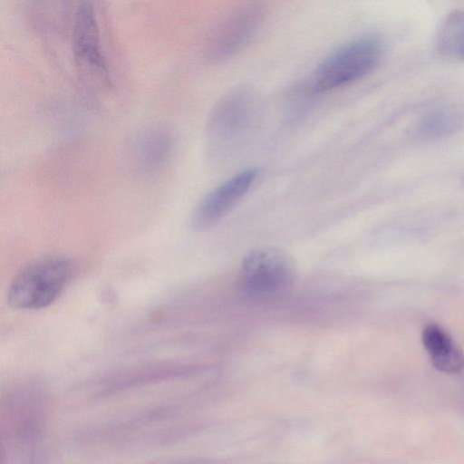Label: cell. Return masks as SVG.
<instances>
[{
  "mask_svg": "<svg viewBox=\"0 0 464 464\" xmlns=\"http://www.w3.org/2000/svg\"><path fill=\"white\" fill-rule=\"evenodd\" d=\"M265 15L266 8L259 2L245 3L231 10L210 37L208 56L221 61L238 53L256 35Z\"/></svg>",
  "mask_w": 464,
  "mask_h": 464,
  "instance_id": "obj_6",
  "label": "cell"
},
{
  "mask_svg": "<svg viewBox=\"0 0 464 464\" xmlns=\"http://www.w3.org/2000/svg\"><path fill=\"white\" fill-rule=\"evenodd\" d=\"M295 265L284 250L262 247L250 251L242 260L239 285L251 297H264L290 286L295 278Z\"/></svg>",
  "mask_w": 464,
  "mask_h": 464,
  "instance_id": "obj_4",
  "label": "cell"
},
{
  "mask_svg": "<svg viewBox=\"0 0 464 464\" xmlns=\"http://www.w3.org/2000/svg\"><path fill=\"white\" fill-rule=\"evenodd\" d=\"M173 150L170 133L160 127L142 130L133 143V156L138 169L147 175H155L165 169Z\"/></svg>",
  "mask_w": 464,
  "mask_h": 464,
  "instance_id": "obj_8",
  "label": "cell"
},
{
  "mask_svg": "<svg viewBox=\"0 0 464 464\" xmlns=\"http://www.w3.org/2000/svg\"><path fill=\"white\" fill-rule=\"evenodd\" d=\"M421 343L439 372L457 374L464 369V353L450 334L438 324H428L421 332Z\"/></svg>",
  "mask_w": 464,
  "mask_h": 464,
  "instance_id": "obj_9",
  "label": "cell"
},
{
  "mask_svg": "<svg viewBox=\"0 0 464 464\" xmlns=\"http://www.w3.org/2000/svg\"><path fill=\"white\" fill-rule=\"evenodd\" d=\"M71 273L72 266L66 259L51 257L37 261L14 277L8 289V304L22 310L44 308L62 293Z\"/></svg>",
  "mask_w": 464,
  "mask_h": 464,
  "instance_id": "obj_3",
  "label": "cell"
},
{
  "mask_svg": "<svg viewBox=\"0 0 464 464\" xmlns=\"http://www.w3.org/2000/svg\"><path fill=\"white\" fill-rule=\"evenodd\" d=\"M382 53V43L374 34L356 38L333 52L312 72L307 87L320 93L359 80L371 72Z\"/></svg>",
  "mask_w": 464,
  "mask_h": 464,
  "instance_id": "obj_2",
  "label": "cell"
},
{
  "mask_svg": "<svg viewBox=\"0 0 464 464\" xmlns=\"http://www.w3.org/2000/svg\"><path fill=\"white\" fill-rule=\"evenodd\" d=\"M257 99L247 89L224 96L213 108L206 128V145L211 160H224L244 142L257 116Z\"/></svg>",
  "mask_w": 464,
  "mask_h": 464,
  "instance_id": "obj_1",
  "label": "cell"
},
{
  "mask_svg": "<svg viewBox=\"0 0 464 464\" xmlns=\"http://www.w3.org/2000/svg\"><path fill=\"white\" fill-rule=\"evenodd\" d=\"M462 122L459 110L442 105L425 112L416 125V134L421 139H437L456 131Z\"/></svg>",
  "mask_w": 464,
  "mask_h": 464,
  "instance_id": "obj_11",
  "label": "cell"
},
{
  "mask_svg": "<svg viewBox=\"0 0 464 464\" xmlns=\"http://www.w3.org/2000/svg\"><path fill=\"white\" fill-rule=\"evenodd\" d=\"M435 43L442 57L464 62V10H454L443 19Z\"/></svg>",
  "mask_w": 464,
  "mask_h": 464,
  "instance_id": "obj_10",
  "label": "cell"
},
{
  "mask_svg": "<svg viewBox=\"0 0 464 464\" xmlns=\"http://www.w3.org/2000/svg\"><path fill=\"white\" fill-rule=\"evenodd\" d=\"M72 44L81 79L92 86L106 84L108 67L102 50L96 12L91 2H82L76 9Z\"/></svg>",
  "mask_w": 464,
  "mask_h": 464,
  "instance_id": "obj_5",
  "label": "cell"
},
{
  "mask_svg": "<svg viewBox=\"0 0 464 464\" xmlns=\"http://www.w3.org/2000/svg\"><path fill=\"white\" fill-rule=\"evenodd\" d=\"M258 171L242 170L211 190L198 204L191 218V227L202 231L214 226L248 191Z\"/></svg>",
  "mask_w": 464,
  "mask_h": 464,
  "instance_id": "obj_7",
  "label": "cell"
}]
</instances>
